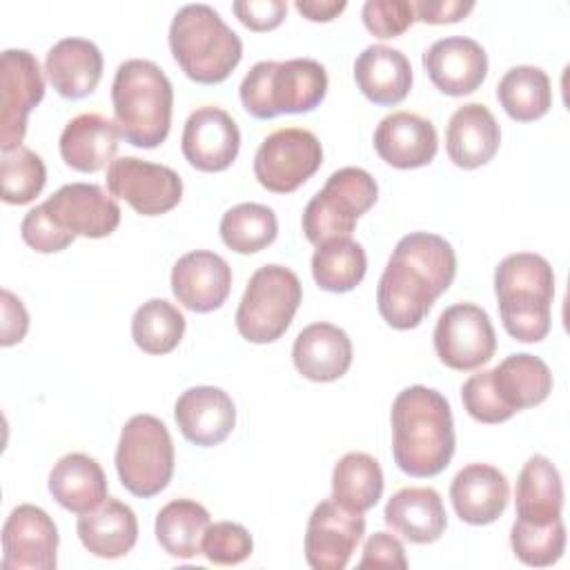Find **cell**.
Returning <instances> with one entry per match:
<instances>
[{"label": "cell", "instance_id": "cell-1", "mask_svg": "<svg viewBox=\"0 0 570 570\" xmlns=\"http://www.w3.org/2000/svg\"><path fill=\"white\" fill-rule=\"evenodd\" d=\"M456 276V254L452 245L428 232L403 236L376 287V307L394 330H412L432 309L434 301Z\"/></svg>", "mask_w": 570, "mask_h": 570}, {"label": "cell", "instance_id": "cell-2", "mask_svg": "<svg viewBox=\"0 0 570 570\" xmlns=\"http://www.w3.org/2000/svg\"><path fill=\"white\" fill-rule=\"evenodd\" d=\"M392 456L410 476H436L454 454L456 436L448 399L425 385H410L392 403Z\"/></svg>", "mask_w": 570, "mask_h": 570}, {"label": "cell", "instance_id": "cell-3", "mask_svg": "<svg viewBox=\"0 0 570 570\" xmlns=\"http://www.w3.org/2000/svg\"><path fill=\"white\" fill-rule=\"evenodd\" d=\"M111 105L120 136L129 145L154 149L165 142L171 127L174 89L156 62L131 58L118 65Z\"/></svg>", "mask_w": 570, "mask_h": 570}, {"label": "cell", "instance_id": "cell-4", "mask_svg": "<svg viewBox=\"0 0 570 570\" xmlns=\"http://www.w3.org/2000/svg\"><path fill=\"white\" fill-rule=\"evenodd\" d=\"M494 294L505 332L521 343H537L552 325L554 274L550 263L532 252L505 256L494 269Z\"/></svg>", "mask_w": 570, "mask_h": 570}, {"label": "cell", "instance_id": "cell-5", "mask_svg": "<svg viewBox=\"0 0 570 570\" xmlns=\"http://www.w3.org/2000/svg\"><path fill=\"white\" fill-rule=\"evenodd\" d=\"M169 49L185 76L198 85L223 82L243 58L238 33L209 4H185L176 11Z\"/></svg>", "mask_w": 570, "mask_h": 570}, {"label": "cell", "instance_id": "cell-6", "mask_svg": "<svg viewBox=\"0 0 570 570\" xmlns=\"http://www.w3.org/2000/svg\"><path fill=\"white\" fill-rule=\"evenodd\" d=\"M240 102L258 120L281 114H307L327 94V71L312 58L261 60L240 82Z\"/></svg>", "mask_w": 570, "mask_h": 570}, {"label": "cell", "instance_id": "cell-7", "mask_svg": "<svg viewBox=\"0 0 570 570\" xmlns=\"http://www.w3.org/2000/svg\"><path fill=\"white\" fill-rule=\"evenodd\" d=\"M301 301L303 285L289 267L263 265L249 276L238 303L236 330L249 343H274L287 332Z\"/></svg>", "mask_w": 570, "mask_h": 570}, {"label": "cell", "instance_id": "cell-8", "mask_svg": "<svg viewBox=\"0 0 570 570\" xmlns=\"http://www.w3.org/2000/svg\"><path fill=\"white\" fill-rule=\"evenodd\" d=\"M116 470L120 483L140 499L156 497L174 474V441L154 414L131 416L118 439Z\"/></svg>", "mask_w": 570, "mask_h": 570}, {"label": "cell", "instance_id": "cell-9", "mask_svg": "<svg viewBox=\"0 0 570 570\" xmlns=\"http://www.w3.org/2000/svg\"><path fill=\"white\" fill-rule=\"evenodd\" d=\"M379 185L361 167L336 169L303 209V234L312 245L350 236L356 220L376 203Z\"/></svg>", "mask_w": 570, "mask_h": 570}, {"label": "cell", "instance_id": "cell-10", "mask_svg": "<svg viewBox=\"0 0 570 570\" xmlns=\"http://www.w3.org/2000/svg\"><path fill=\"white\" fill-rule=\"evenodd\" d=\"M323 163L321 140L301 127L272 131L254 156L256 180L274 194L296 191Z\"/></svg>", "mask_w": 570, "mask_h": 570}, {"label": "cell", "instance_id": "cell-11", "mask_svg": "<svg viewBox=\"0 0 570 570\" xmlns=\"http://www.w3.org/2000/svg\"><path fill=\"white\" fill-rule=\"evenodd\" d=\"M434 352L450 370L470 372L485 365L497 352V334L488 312L474 303L445 307L434 327Z\"/></svg>", "mask_w": 570, "mask_h": 570}, {"label": "cell", "instance_id": "cell-12", "mask_svg": "<svg viewBox=\"0 0 570 570\" xmlns=\"http://www.w3.org/2000/svg\"><path fill=\"white\" fill-rule=\"evenodd\" d=\"M107 187L142 216L167 214L183 198V178L171 167L136 156L116 158L107 167Z\"/></svg>", "mask_w": 570, "mask_h": 570}, {"label": "cell", "instance_id": "cell-13", "mask_svg": "<svg viewBox=\"0 0 570 570\" xmlns=\"http://www.w3.org/2000/svg\"><path fill=\"white\" fill-rule=\"evenodd\" d=\"M45 96V78L36 56L27 49H7L0 60V149L22 145L27 118Z\"/></svg>", "mask_w": 570, "mask_h": 570}, {"label": "cell", "instance_id": "cell-14", "mask_svg": "<svg viewBox=\"0 0 570 570\" xmlns=\"http://www.w3.org/2000/svg\"><path fill=\"white\" fill-rule=\"evenodd\" d=\"M365 534V519L338 505L334 499L321 501L307 519L305 561L314 570H343Z\"/></svg>", "mask_w": 570, "mask_h": 570}, {"label": "cell", "instance_id": "cell-15", "mask_svg": "<svg viewBox=\"0 0 570 570\" xmlns=\"http://www.w3.org/2000/svg\"><path fill=\"white\" fill-rule=\"evenodd\" d=\"M49 220L71 234L105 238L120 225V207L94 183H69L40 203Z\"/></svg>", "mask_w": 570, "mask_h": 570}, {"label": "cell", "instance_id": "cell-16", "mask_svg": "<svg viewBox=\"0 0 570 570\" xmlns=\"http://www.w3.org/2000/svg\"><path fill=\"white\" fill-rule=\"evenodd\" d=\"M58 528L38 505L22 503L2 525V570H53Z\"/></svg>", "mask_w": 570, "mask_h": 570}, {"label": "cell", "instance_id": "cell-17", "mask_svg": "<svg viewBox=\"0 0 570 570\" xmlns=\"http://www.w3.org/2000/svg\"><path fill=\"white\" fill-rule=\"evenodd\" d=\"M180 149L194 169L207 174L225 171L240 149L238 125L220 107H198L185 120Z\"/></svg>", "mask_w": 570, "mask_h": 570}, {"label": "cell", "instance_id": "cell-18", "mask_svg": "<svg viewBox=\"0 0 570 570\" xmlns=\"http://www.w3.org/2000/svg\"><path fill=\"white\" fill-rule=\"evenodd\" d=\"M423 69L432 85L445 96H468L488 76L485 49L465 36L434 40L423 51Z\"/></svg>", "mask_w": 570, "mask_h": 570}, {"label": "cell", "instance_id": "cell-19", "mask_svg": "<svg viewBox=\"0 0 570 570\" xmlns=\"http://www.w3.org/2000/svg\"><path fill=\"white\" fill-rule=\"evenodd\" d=\"M232 289V267L209 249L183 254L171 267V292L191 312L207 314L218 309Z\"/></svg>", "mask_w": 570, "mask_h": 570}, {"label": "cell", "instance_id": "cell-20", "mask_svg": "<svg viewBox=\"0 0 570 570\" xmlns=\"http://www.w3.org/2000/svg\"><path fill=\"white\" fill-rule=\"evenodd\" d=\"M174 419L180 434L200 448L223 443L236 425V407L232 396L214 385L185 390L176 405Z\"/></svg>", "mask_w": 570, "mask_h": 570}, {"label": "cell", "instance_id": "cell-21", "mask_svg": "<svg viewBox=\"0 0 570 570\" xmlns=\"http://www.w3.org/2000/svg\"><path fill=\"white\" fill-rule=\"evenodd\" d=\"M439 147L434 125L412 111H392L374 129V149L396 169H416L434 160Z\"/></svg>", "mask_w": 570, "mask_h": 570}, {"label": "cell", "instance_id": "cell-22", "mask_svg": "<svg viewBox=\"0 0 570 570\" xmlns=\"http://www.w3.org/2000/svg\"><path fill=\"white\" fill-rule=\"evenodd\" d=\"M450 499L461 521L470 525H488L505 512L510 483L499 468L470 463L452 479Z\"/></svg>", "mask_w": 570, "mask_h": 570}, {"label": "cell", "instance_id": "cell-23", "mask_svg": "<svg viewBox=\"0 0 570 570\" xmlns=\"http://www.w3.org/2000/svg\"><path fill=\"white\" fill-rule=\"evenodd\" d=\"M118 140L120 129L116 120H109L96 111L78 114L60 134V156L67 167L82 174H94L114 163Z\"/></svg>", "mask_w": 570, "mask_h": 570}, {"label": "cell", "instance_id": "cell-24", "mask_svg": "<svg viewBox=\"0 0 570 570\" xmlns=\"http://www.w3.org/2000/svg\"><path fill=\"white\" fill-rule=\"evenodd\" d=\"M294 367L309 381L330 383L352 365V341L338 325L318 321L298 332L292 347Z\"/></svg>", "mask_w": 570, "mask_h": 570}, {"label": "cell", "instance_id": "cell-25", "mask_svg": "<svg viewBox=\"0 0 570 570\" xmlns=\"http://www.w3.org/2000/svg\"><path fill=\"white\" fill-rule=\"evenodd\" d=\"M501 129L492 111L481 102L461 105L445 129V151L461 169L490 163L499 149Z\"/></svg>", "mask_w": 570, "mask_h": 570}, {"label": "cell", "instance_id": "cell-26", "mask_svg": "<svg viewBox=\"0 0 570 570\" xmlns=\"http://www.w3.org/2000/svg\"><path fill=\"white\" fill-rule=\"evenodd\" d=\"M45 73L62 98H85L102 78V53L87 38H62L47 51Z\"/></svg>", "mask_w": 570, "mask_h": 570}, {"label": "cell", "instance_id": "cell-27", "mask_svg": "<svg viewBox=\"0 0 570 570\" xmlns=\"http://www.w3.org/2000/svg\"><path fill=\"white\" fill-rule=\"evenodd\" d=\"M354 80L374 105H399L412 89V65L394 47L370 45L354 60Z\"/></svg>", "mask_w": 570, "mask_h": 570}, {"label": "cell", "instance_id": "cell-28", "mask_svg": "<svg viewBox=\"0 0 570 570\" xmlns=\"http://www.w3.org/2000/svg\"><path fill=\"white\" fill-rule=\"evenodd\" d=\"M76 530L85 550L100 559L125 557L138 541V519L134 510L111 497L91 512L80 514Z\"/></svg>", "mask_w": 570, "mask_h": 570}, {"label": "cell", "instance_id": "cell-29", "mask_svg": "<svg viewBox=\"0 0 570 570\" xmlns=\"http://www.w3.org/2000/svg\"><path fill=\"white\" fill-rule=\"evenodd\" d=\"M385 523L410 543H432L448 525L443 501L432 488H403L383 510Z\"/></svg>", "mask_w": 570, "mask_h": 570}, {"label": "cell", "instance_id": "cell-30", "mask_svg": "<svg viewBox=\"0 0 570 570\" xmlns=\"http://www.w3.org/2000/svg\"><path fill=\"white\" fill-rule=\"evenodd\" d=\"M517 521L546 525L561 519L563 508V483L554 463L543 456H530L517 479L514 490Z\"/></svg>", "mask_w": 570, "mask_h": 570}, {"label": "cell", "instance_id": "cell-31", "mask_svg": "<svg viewBox=\"0 0 570 570\" xmlns=\"http://www.w3.org/2000/svg\"><path fill=\"white\" fill-rule=\"evenodd\" d=\"M49 492L58 505L85 514L107 499V476L96 459L71 452L58 459L49 472Z\"/></svg>", "mask_w": 570, "mask_h": 570}, {"label": "cell", "instance_id": "cell-32", "mask_svg": "<svg viewBox=\"0 0 570 570\" xmlns=\"http://www.w3.org/2000/svg\"><path fill=\"white\" fill-rule=\"evenodd\" d=\"M490 372L499 401L512 414L543 403L552 392V372L534 354H510Z\"/></svg>", "mask_w": 570, "mask_h": 570}, {"label": "cell", "instance_id": "cell-33", "mask_svg": "<svg viewBox=\"0 0 570 570\" xmlns=\"http://www.w3.org/2000/svg\"><path fill=\"white\" fill-rule=\"evenodd\" d=\"M209 512L194 499H174L156 514V541L176 559L200 554L203 537L209 528Z\"/></svg>", "mask_w": 570, "mask_h": 570}, {"label": "cell", "instance_id": "cell-34", "mask_svg": "<svg viewBox=\"0 0 570 570\" xmlns=\"http://www.w3.org/2000/svg\"><path fill=\"white\" fill-rule=\"evenodd\" d=\"M497 98L503 111L517 122H532L552 107L550 78L541 67L519 65L503 73L497 85Z\"/></svg>", "mask_w": 570, "mask_h": 570}, {"label": "cell", "instance_id": "cell-35", "mask_svg": "<svg viewBox=\"0 0 570 570\" xmlns=\"http://www.w3.org/2000/svg\"><path fill=\"white\" fill-rule=\"evenodd\" d=\"M383 494V470L379 461L365 452H347L332 472V499L352 510H372Z\"/></svg>", "mask_w": 570, "mask_h": 570}, {"label": "cell", "instance_id": "cell-36", "mask_svg": "<svg viewBox=\"0 0 570 570\" xmlns=\"http://www.w3.org/2000/svg\"><path fill=\"white\" fill-rule=\"evenodd\" d=\"M367 272V256L361 243L350 236L330 238L316 245L312 256V276L325 292L343 294L354 289Z\"/></svg>", "mask_w": 570, "mask_h": 570}, {"label": "cell", "instance_id": "cell-37", "mask_svg": "<svg viewBox=\"0 0 570 570\" xmlns=\"http://www.w3.org/2000/svg\"><path fill=\"white\" fill-rule=\"evenodd\" d=\"M183 334L185 316L165 298H149L134 312L131 338L145 354L160 356L176 350Z\"/></svg>", "mask_w": 570, "mask_h": 570}, {"label": "cell", "instance_id": "cell-38", "mask_svg": "<svg viewBox=\"0 0 570 570\" xmlns=\"http://www.w3.org/2000/svg\"><path fill=\"white\" fill-rule=\"evenodd\" d=\"M276 234V214L261 203H240L220 218V238L236 254H256L272 245Z\"/></svg>", "mask_w": 570, "mask_h": 570}, {"label": "cell", "instance_id": "cell-39", "mask_svg": "<svg viewBox=\"0 0 570 570\" xmlns=\"http://www.w3.org/2000/svg\"><path fill=\"white\" fill-rule=\"evenodd\" d=\"M0 183L4 203L27 205L42 191L47 183V167L36 151L20 145L16 149L2 151Z\"/></svg>", "mask_w": 570, "mask_h": 570}, {"label": "cell", "instance_id": "cell-40", "mask_svg": "<svg viewBox=\"0 0 570 570\" xmlns=\"http://www.w3.org/2000/svg\"><path fill=\"white\" fill-rule=\"evenodd\" d=\"M510 546L514 557L525 566H552L566 550V525L561 519L546 525L514 521L510 530Z\"/></svg>", "mask_w": 570, "mask_h": 570}, {"label": "cell", "instance_id": "cell-41", "mask_svg": "<svg viewBox=\"0 0 570 570\" xmlns=\"http://www.w3.org/2000/svg\"><path fill=\"white\" fill-rule=\"evenodd\" d=\"M200 550L207 557V561L216 566H236L252 554L254 541L240 523L218 521L209 523Z\"/></svg>", "mask_w": 570, "mask_h": 570}, {"label": "cell", "instance_id": "cell-42", "mask_svg": "<svg viewBox=\"0 0 570 570\" xmlns=\"http://www.w3.org/2000/svg\"><path fill=\"white\" fill-rule=\"evenodd\" d=\"M461 401L465 412L479 421V423H503L508 419H512L514 414L499 401L494 387H492V372L490 370H481L476 374H472L463 387H461Z\"/></svg>", "mask_w": 570, "mask_h": 570}, {"label": "cell", "instance_id": "cell-43", "mask_svg": "<svg viewBox=\"0 0 570 570\" xmlns=\"http://www.w3.org/2000/svg\"><path fill=\"white\" fill-rule=\"evenodd\" d=\"M363 24L376 38H396L416 20L414 7L407 0H367L361 9Z\"/></svg>", "mask_w": 570, "mask_h": 570}, {"label": "cell", "instance_id": "cell-44", "mask_svg": "<svg viewBox=\"0 0 570 570\" xmlns=\"http://www.w3.org/2000/svg\"><path fill=\"white\" fill-rule=\"evenodd\" d=\"M20 236L22 240L40 252V254H53V252H62L65 247H69L73 243L76 236L58 229L49 216L45 214L42 205H36L33 209H29L20 223Z\"/></svg>", "mask_w": 570, "mask_h": 570}, {"label": "cell", "instance_id": "cell-45", "mask_svg": "<svg viewBox=\"0 0 570 570\" xmlns=\"http://www.w3.org/2000/svg\"><path fill=\"white\" fill-rule=\"evenodd\" d=\"M232 11L252 31L276 29L287 16V2L283 0H247L234 2Z\"/></svg>", "mask_w": 570, "mask_h": 570}, {"label": "cell", "instance_id": "cell-46", "mask_svg": "<svg viewBox=\"0 0 570 570\" xmlns=\"http://www.w3.org/2000/svg\"><path fill=\"white\" fill-rule=\"evenodd\" d=\"M358 568H407L403 543L390 532H374L363 546Z\"/></svg>", "mask_w": 570, "mask_h": 570}, {"label": "cell", "instance_id": "cell-47", "mask_svg": "<svg viewBox=\"0 0 570 570\" xmlns=\"http://www.w3.org/2000/svg\"><path fill=\"white\" fill-rule=\"evenodd\" d=\"M414 16L428 24H450L463 20L472 9V0H419L412 2Z\"/></svg>", "mask_w": 570, "mask_h": 570}, {"label": "cell", "instance_id": "cell-48", "mask_svg": "<svg viewBox=\"0 0 570 570\" xmlns=\"http://www.w3.org/2000/svg\"><path fill=\"white\" fill-rule=\"evenodd\" d=\"M2 336H0V345L9 347L16 345L24 338L27 330H29V314L22 305V301L11 294L9 289H2Z\"/></svg>", "mask_w": 570, "mask_h": 570}, {"label": "cell", "instance_id": "cell-49", "mask_svg": "<svg viewBox=\"0 0 570 570\" xmlns=\"http://www.w3.org/2000/svg\"><path fill=\"white\" fill-rule=\"evenodd\" d=\"M347 7L345 0H296V11L312 22H330Z\"/></svg>", "mask_w": 570, "mask_h": 570}]
</instances>
